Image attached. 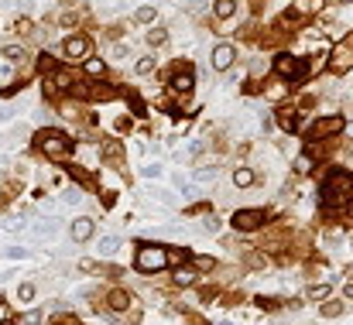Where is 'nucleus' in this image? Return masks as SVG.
Instances as JSON below:
<instances>
[{
    "instance_id": "nucleus-1",
    "label": "nucleus",
    "mask_w": 353,
    "mask_h": 325,
    "mask_svg": "<svg viewBox=\"0 0 353 325\" xmlns=\"http://www.w3.org/2000/svg\"><path fill=\"white\" fill-rule=\"evenodd\" d=\"M326 195L322 199L329 202V205H340V202L353 199V175H346V171H336V175H329V181H326Z\"/></svg>"
},
{
    "instance_id": "nucleus-2",
    "label": "nucleus",
    "mask_w": 353,
    "mask_h": 325,
    "mask_svg": "<svg viewBox=\"0 0 353 325\" xmlns=\"http://www.w3.org/2000/svg\"><path fill=\"white\" fill-rule=\"evenodd\" d=\"M168 264V253L165 247H141L137 250V270H144V274H155Z\"/></svg>"
},
{
    "instance_id": "nucleus-3",
    "label": "nucleus",
    "mask_w": 353,
    "mask_h": 325,
    "mask_svg": "<svg viewBox=\"0 0 353 325\" xmlns=\"http://www.w3.org/2000/svg\"><path fill=\"white\" fill-rule=\"evenodd\" d=\"M38 144H41V151H45L48 157H65L69 154V141H65L62 130H45Z\"/></svg>"
},
{
    "instance_id": "nucleus-4",
    "label": "nucleus",
    "mask_w": 353,
    "mask_h": 325,
    "mask_svg": "<svg viewBox=\"0 0 353 325\" xmlns=\"http://www.w3.org/2000/svg\"><path fill=\"white\" fill-rule=\"evenodd\" d=\"M274 68H278V76H285V79H302L305 76V62L295 58V55H281Z\"/></svg>"
},
{
    "instance_id": "nucleus-5",
    "label": "nucleus",
    "mask_w": 353,
    "mask_h": 325,
    "mask_svg": "<svg viewBox=\"0 0 353 325\" xmlns=\"http://www.w3.org/2000/svg\"><path fill=\"white\" fill-rule=\"evenodd\" d=\"M62 52H65V58L79 62V58H86V55H90V41H86V38H79V34H72V38H65Z\"/></svg>"
},
{
    "instance_id": "nucleus-6",
    "label": "nucleus",
    "mask_w": 353,
    "mask_h": 325,
    "mask_svg": "<svg viewBox=\"0 0 353 325\" xmlns=\"http://www.w3.org/2000/svg\"><path fill=\"white\" fill-rule=\"evenodd\" d=\"M261 223H264L261 209H240V213L233 216V226H237V229H257Z\"/></svg>"
},
{
    "instance_id": "nucleus-7",
    "label": "nucleus",
    "mask_w": 353,
    "mask_h": 325,
    "mask_svg": "<svg viewBox=\"0 0 353 325\" xmlns=\"http://www.w3.org/2000/svg\"><path fill=\"white\" fill-rule=\"evenodd\" d=\"M333 68H336V72L353 68V34H350V41H343V45L333 52Z\"/></svg>"
},
{
    "instance_id": "nucleus-8",
    "label": "nucleus",
    "mask_w": 353,
    "mask_h": 325,
    "mask_svg": "<svg viewBox=\"0 0 353 325\" xmlns=\"http://www.w3.org/2000/svg\"><path fill=\"white\" fill-rule=\"evenodd\" d=\"M233 58H237L233 45H216V48H213V68H216V72L230 68V65H233Z\"/></svg>"
},
{
    "instance_id": "nucleus-9",
    "label": "nucleus",
    "mask_w": 353,
    "mask_h": 325,
    "mask_svg": "<svg viewBox=\"0 0 353 325\" xmlns=\"http://www.w3.org/2000/svg\"><path fill=\"white\" fill-rule=\"evenodd\" d=\"M326 134H343V120H340V117L319 120V124L312 127V137H326Z\"/></svg>"
},
{
    "instance_id": "nucleus-10",
    "label": "nucleus",
    "mask_w": 353,
    "mask_h": 325,
    "mask_svg": "<svg viewBox=\"0 0 353 325\" xmlns=\"http://www.w3.org/2000/svg\"><path fill=\"white\" fill-rule=\"evenodd\" d=\"M93 229H96V226H93V219H86V216H82V219H76V223H72V240H76V243H86V240L93 236Z\"/></svg>"
},
{
    "instance_id": "nucleus-11",
    "label": "nucleus",
    "mask_w": 353,
    "mask_h": 325,
    "mask_svg": "<svg viewBox=\"0 0 353 325\" xmlns=\"http://www.w3.org/2000/svg\"><path fill=\"white\" fill-rule=\"evenodd\" d=\"M171 89H175V92H189V89H192V72H189V68H179V72L171 76Z\"/></svg>"
},
{
    "instance_id": "nucleus-12",
    "label": "nucleus",
    "mask_w": 353,
    "mask_h": 325,
    "mask_svg": "<svg viewBox=\"0 0 353 325\" xmlns=\"http://www.w3.org/2000/svg\"><path fill=\"white\" fill-rule=\"evenodd\" d=\"M120 247H124L120 236H103V240H100V257H117Z\"/></svg>"
},
{
    "instance_id": "nucleus-13",
    "label": "nucleus",
    "mask_w": 353,
    "mask_h": 325,
    "mask_svg": "<svg viewBox=\"0 0 353 325\" xmlns=\"http://www.w3.org/2000/svg\"><path fill=\"white\" fill-rule=\"evenodd\" d=\"M233 185H237V189H251V185H254V171L251 168H237V171H233Z\"/></svg>"
},
{
    "instance_id": "nucleus-14",
    "label": "nucleus",
    "mask_w": 353,
    "mask_h": 325,
    "mask_svg": "<svg viewBox=\"0 0 353 325\" xmlns=\"http://www.w3.org/2000/svg\"><path fill=\"white\" fill-rule=\"evenodd\" d=\"M213 11H216V17H219V21H227V17H233L237 4H233V0H216V7H213Z\"/></svg>"
},
{
    "instance_id": "nucleus-15",
    "label": "nucleus",
    "mask_w": 353,
    "mask_h": 325,
    "mask_svg": "<svg viewBox=\"0 0 353 325\" xmlns=\"http://www.w3.org/2000/svg\"><path fill=\"white\" fill-rule=\"evenodd\" d=\"M127 305H130V294H127V291H114V294H110V308H114V312H124Z\"/></svg>"
},
{
    "instance_id": "nucleus-16",
    "label": "nucleus",
    "mask_w": 353,
    "mask_h": 325,
    "mask_svg": "<svg viewBox=\"0 0 353 325\" xmlns=\"http://www.w3.org/2000/svg\"><path fill=\"white\" fill-rule=\"evenodd\" d=\"M134 21H137V24H151V21H155V7H151V4L137 7V11H134Z\"/></svg>"
},
{
    "instance_id": "nucleus-17",
    "label": "nucleus",
    "mask_w": 353,
    "mask_h": 325,
    "mask_svg": "<svg viewBox=\"0 0 353 325\" xmlns=\"http://www.w3.org/2000/svg\"><path fill=\"white\" fill-rule=\"evenodd\" d=\"M69 86H72V76H69V72H62V68H58L55 76H52V89H69Z\"/></svg>"
},
{
    "instance_id": "nucleus-18",
    "label": "nucleus",
    "mask_w": 353,
    "mask_h": 325,
    "mask_svg": "<svg viewBox=\"0 0 353 325\" xmlns=\"http://www.w3.org/2000/svg\"><path fill=\"white\" fill-rule=\"evenodd\" d=\"M175 284H182V288H189V284H195V270H192V267H182L179 274H175Z\"/></svg>"
},
{
    "instance_id": "nucleus-19",
    "label": "nucleus",
    "mask_w": 353,
    "mask_h": 325,
    "mask_svg": "<svg viewBox=\"0 0 353 325\" xmlns=\"http://www.w3.org/2000/svg\"><path fill=\"white\" fill-rule=\"evenodd\" d=\"M326 294H329V284H312V288H308V298H312V301H322Z\"/></svg>"
},
{
    "instance_id": "nucleus-20",
    "label": "nucleus",
    "mask_w": 353,
    "mask_h": 325,
    "mask_svg": "<svg viewBox=\"0 0 353 325\" xmlns=\"http://www.w3.org/2000/svg\"><path fill=\"white\" fill-rule=\"evenodd\" d=\"M322 315H326V318H336V315H343V301H326V305H322Z\"/></svg>"
},
{
    "instance_id": "nucleus-21",
    "label": "nucleus",
    "mask_w": 353,
    "mask_h": 325,
    "mask_svg": "<svg viewBox=\"0 0 353 325\" xmlns=\"http://www.w3.org/2000/svg\"><path fill=\"white\" fill-rule=\"evenodd\" d=\"M319 7H322V0H298V4H295V11H302V14L319 11Z\"/></svg>"
},
{
    "instance_id": "nucleus-22",
    "label": "nucleus",
    "mask_w": 353,
    "mask_h": 325,
    "mask_svg": "<svg viewBox=\"0 0 353 325\" xmlns=\"http://www.w3.org/2000/svg\"><path fill=\"white\" fill-rule=\"evenodd\" d=\"M86 76H103V62H100V58H86Z\"/></svg>"
},
{
    "instance_id": "nucleus-23",
    "label": "nucleus",
    "mask_w": 353,
    "mask_h": 325,
    "mask_svg": "<svg viewBox=\"0 0 353 325\" xmlns=\"http://www.w3.org/2000/svg\"><path fill=\"white\" fill-rule=\"evenodd\" d=\"M151 68H155V58H151V55H144V58H137V72H141V76H148Z\"/></svg>"
},
{
    "instance_id": "nucleus-24",
    "label": "nucleus",
    "mask_w": 353,
    "mask_h": 325,
    "mask_svg": "<svg viewBox=\"0 0 353 325\" xmlns=\"http://www.w3.org/2000/svg\"><path fill=\"white\" fill-rule=\"evenodd\" d=\"M165 38L168 34L161 31V28H155V31H148V45H165Z\"/></svg>"
},
{
    "instance_id": "nucleus-25",
    "label": "nucleus",
    "mask_w": 353,
    "mask_h": 325,
    "mask_svg": "<svg viewBox=\"0 0 353 325\" xmlns=\"http://www.w3.org/2000/svg\"><path fill=\"white\" fill-rule=\"evenodd\" d=\"M79 199H82V192H79V189H69V192H62V202H65V205H76Z\"/></svg>"
},
{
    "instance_id": "nucleus-26",
    "label": "nucleus",
    "mask_w": 353,
    "mask_h": 325,
    "mask_svg": "<svg viewBox=\"0 0 353 325\" xmlns=\"http://www.w3.org/2000/svg\"><path fill=\"white\" fill-rule=\"evenodd\" d=\"M34 294H38V291H34V284H21V288H17V298H21V301H31Z\"/></svg>"
},
{
    "instance_id": "nucleus-27",
    "label": "nucleus",
    "mask_w": 353,
    "mask_h": 325,
    "mask_svg": "<svg viewBox=\"0 0 353 325\" xmlns=\"http://www.w3.org/2000/svg\"><path fill=\"white\" fill-rule=\"evenodd\" d=\"M203 229H206V233H216V229H219V219H216V216H206V219H203Z\"/></svg>"
},
{
    "instance_id": "nucleus-28",
    "label": "nucleus",
    "mask_w": 353,
    "mask_h": 325,
    "mask_svg": "<svg viewBox=\"0 0 353 325\" xmlns=\"http://www.w3.org/2000/svg\"><path fill=\"white\" fill-rule=\"evenodd\" d=\"M213 175H216V168H199L195 171V181H209Z\"/></svg>"
},
{
    "instance_id": "nucleus-29",
    "label": "nucleus",
    "mask_w": 353,
    "mask_h": 325,
    "mask_svg": "<svg viewBox=\"0 0 353 325\" xmlns=\"http://www.w3.org/2000/svg\"><path fill=\"white\" fill-rule=\"evenodd\" d=\"M21 48H4V58H11V62H21Z\"/></svg>"
},
{
    "instance_id": "nucleus-30",
    "label": "nucleus",
    "mask_w": 353,
    "mask_h": 325,
    "mask_svg": "<svg viewBox=\"0 0 353 325\" xmlns=\"http://www.w3.org/2000/svg\"><path fill=\"white\" fill-rule=\"evenodd\" d=\"M195 270H213V260H209V257H195Z\"/></svg>"
},
{
    "instance_id": "nucleus-31",
    "label": "nucleus",
    "mask_w": 353,
    "mask_h": 325,
    "mask_svg": "<svg viewBox=\"0 0 353 325\" xmlns=\"http://www.w3.org/2000/svg\"><path fill=\"white\" fill-rule=\"evenodd\" d=\"M161 175V165H148V168H144V178H158Z\"/></svg>"
},
{
    "instance_id": "nucleus-32",
    "label": "nucleus",
    "mask_w": 353,
    "mask_h": 325,
    "mask_svg": "<svg viewBox=\"0 0 353 325\" xmlns=\"http://www.w3.org/2000/svg\"><path fill=\"white\" fill-rule=\"evenodd\" d=\"M308 168H312V161H308V154H302L298 157V171H308Z\"/></svg>"
},
{
    "instance_id": "nucleus-33",
    "label": "nucleus",
    "mask_w": 353,
    "mask_h": 325,
    "mask_svg": "<svg viewBox=\"0 0 353 325\" xmlns=\"http://www.w3.org/2000/svg\"><path fill=\"white\" fill-rule=\"evenodd\" d=\"M11 117H14L11 106H0V124H4V120H11Z\"/></svg>"
},
{
    "instance_id": "nucleus-34",
    "label": "nucleus",
    "mask_w": 353,
    "mask_h": 325,
    "mask_svg": "<svg viewBox=\"0 0 353 325\" xmlns=\"http://www.w3.org/2000/svg\"><path fill=\"white\" fill-rule=\"evenodd\" d=\"M24 322H28V325H38V322H41V312H31L28 318H24Z\"/></svg>"
},
{
    "instance_id": "nucleus-35",
    "label": "nucleus",
    "mask_w": 353,
    "mask_h": 325,
    "mask_svg": "<svg viewBox=\"0 0 353 325\" xmlns=\"http://www.w3.org/2000/svg\"><path fill=\"white\" fill-rule=\"evenodd\" d=\"M346 298H353V281H350V284H346Z\"/></svg>"
}]
</instances>
